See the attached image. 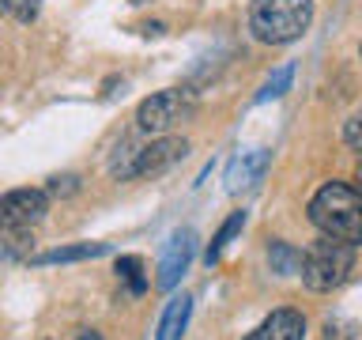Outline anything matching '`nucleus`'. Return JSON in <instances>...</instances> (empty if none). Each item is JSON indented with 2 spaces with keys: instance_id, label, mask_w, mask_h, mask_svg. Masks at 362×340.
<instances>
[{
  "instance_id": "f257e3e1",
  "label": "nucleus",
  "mask_w": 362,
  "mask_h": 340,
  "mask_svg": "<svg viewBox=\"0 0 362 340\" xmlns=\"http://www.w3.org/2000/svg\"><path fill=\"white\" fill-rule=\"evenodd\" d=\"M310 220L325 238L358 246L362 242V189L347 181H328L313 193Z\"/></svg>"
},
{
  "instance_id": "f03ea898",
  "label": "nucleus",
  "mask_w": 362,
  "mask_h": 340,
  "mask_svg": "<svg viewBox=\"0 0 362 340\" xmlns=\"http://www.w3.org/2000/svg\"><path fill=\"white\" fill-rule=\"evenodd\" d=\"M313 23V0H257L249 11V30L264 45L298 42Z\"/></svg>"
},
{
  "instance_id": "7ed1b4c3",
  "label": "nucleus",
  "mask_w": 362,
  "mask_h": 340,
  "mask_svg": "<svg viewBox=\"0 0 362 340\" xmlns=\"http://www.w3.org/2000/svg\"><path fill=\"white\" fill-rule=\"evenodd\" d=\"M351 268H355V246L336 238L313 242L302 257V280L310 291H336L339 283H347Z\"/></svg>"
},
{
  "instance_id": "20e7f679",
  "label": "nucleus",
  "mask_w": 362,
  "mask_h": 340,
  "mask_svg": "<svg viewBox=\"0 0 362 340\" xmlns=\"http://www.w3.org/2000/svg\"><path fill=\"white\" fill-rule=\"evenodd\" d=\"M192 110H197V95H192L189 87H170V91H158V95L140 102L136 125H140L144 132H166V129H174L177 121H185Z\"/></svg>"
},
{
  "instance_id": "39448f33",
  "label": "nucleus",
  "mask_w": 362,
  "mask_h": 340,
  "mask_svg": "<svg viewBox=\"0 0 362 340\" xmlns=\"http://www.w3.org/2000/svg\"><path fill=\"white\" fill-rule=\"evenodd\" d=\"M45 212H49V193L45 189H11L0 200L4 231H30L34 223L45 220Z\"/></svg>"
},
{
  "instance_id": "423d86ee",
  "label": "nucleus",
  "mask_w": 362,
  "mask_h": 340,
  "mask_svg": "<svg viewBox=\"0 0 362 340\" xmlns=\"http://www.w3.org/2000/svg\"><path fill=\"white\" fill-rule=\"evenodd\" d=\"M192 254H197V231H177L174 238L166 242V249H163V261H158V288L163 291H170L174 283L185 276V268L192 265Z\"/></svg>"
},
{
  "instance_id": "0eeeda50",
  "label": "nucleus",
  "mask_w": 362,
  "mask_h": 340,
  "mask_svg": "<svg viewBox=\"0 0 362 340\" xmlns=\"http://www.w3.org/2000/svg\"><path fill=\"white\" fill-rule=\"evenodd\" d=\"M189 144L181 136H163V140H151L140 147V159H136V178H151L163 174L166 166H174L177 159H185Z\"/></svg>"
},
{
  "instance_id": "6e6552de",
  "label": "nucleus",
  "mask_w": 362,
  "mask_h": 340,
  "mask_svg": "<svg viewBox=\"0 0 362 340\" xmlns=\"http://www.w3.org/2000/svg\"><path fill=\"white\" fill-rule=\"evenodd\" d=\"M302 336H305V317L291 306H283V310H272L245 340H302Z\"/></svg>"
},
{
  "instance_id": "1a4fd4ad",
  "label": "nucleus",
  "mask_w": 362,
  "mask_h": 340,
  "mask_svg": "<svg viewBox=\"0 0 362 340\" xmlns=\"http://www.w3.org/2000/svg\"><path fill=\"white\" fill-rule=\"evenodd\" d=\"M264 170H268V152H242V155H234L230 159V166H226V189L230 193H242L249 186H257L260 178H264Z\"/></svg>"
},
{
  "instance_id": "9d476101",
  "label": "nucleus",
  "mask_w": 362,
  "mask_h": 340,
  "mask_svg": "<svg viewBox=\"0 0 362 340\" xmlns=\"http://www.w3.org/2000/svg\"><path fill=\"white\" fill-rule=\"evenodd\" d=\"M106 242H79V246H57V249H45V254L30 257V265H72V261H90V257H102L106 254Z\"/></svg>"
},
{
  "instance_id": "9b49d317",
  "label": "nucleus",
  "mask_w": 362,
  "mask_h": 340,
  "mask_svg": "<svg viewBox=\"0 0 362 340\" xmlns=\"http://www.w3.org/2000/svg\"><path fill=\"white\" fill-rule=\"evenodd\" d=\"M189 314H192V299H189V295L170 299L163 322H158V336L155 340H181V333H185V325H189Z\"/></svg>"
},
{
  "instance_id": "f8f14e48",
  "label": "nucleus",
  "mask_w": 362,
  "mask_h": 340,
  "mask_svg": "<svg viewBox=\"0 0 362 340\" xmlns=\"http://www.w3.org/2000/svg\"><path fill=\"white\" fill-rule=\"evenodd\" d=\"M242 227H245V212H230V220L219 227V234L208 242V249H204V261H208V265H215V261H219V254L226 249V242H230V238L242 231Z\"/></svg>"
},
{
  "instance_id": "ddd939ff",
  "label": "nucleus",
  "mask_w": 362,
  "mask_h": 340,
  "mask_svg": "<svg viewBox=\"0 0 362 340\" xmlns=\"http://www.w3.org/2000/svg\"><path fill=\"white\" fill-rule=\"evenodd\" d=\"M302 257L294 246L287 242H272L268 246V261H272V272H279V276H291V272H302Z\"/></svg>"
},
{
  "instance_id": "4468645a",
  "label": "nucleus",
  "mask_w": 362,
  "mask_h": 340,
  "mask_svg": "<svg viewBox=\"0 0 362 340\" xmlns=\"http://www.w3.org/2000/svg\"><path fill=\"white\" fill-rule=\"evenodd\" d=\"M136 159H140V147H136L132 140H121L117 152H113V159H110V174L117 181L136 178Z\"/></svg>"
},
{
  "instance_id": "2eb2a0df",
  "label": "nucleus",
  "mask_w": 362,
  "mask_h": 340,
  "mask_svg": "<svg viewBox=\"0 0 362 340\" xmlns=\"http://www.w3.org/2000/svg\"><path fill=\"white\" fill-rule=\"evenodd\" d=\"M117 280H124L129 283V291L132 295H144L147 291V280H144V261L136 257V254H129V257H117Z\"/></svg>"
},
{
  "instance_id": "dca6fc26",
  "label": "nucleus",
  "mask_w": 362,
  "mask_h": 340,
  "mask_svg": "<svg viewBox=\"0 0 362 340\" xmlns=\"http://www.w3.org/2000/svg\"><path fill=\"white\" fill-rule=\"evenodd\" d=\"M291 79H294V64H283V68H279V72H276V76H272V79H268V84H264V87H260V91H257V102H268V98H279V95H283V91H287V87H291Z\"/></svg>"
},
{
  "instance_id": "f3484780",
  "label": "nucleus",
  "mask_w": 362,
  "mask_h": 340,
  "mask_svg": "<svg viewBox=\"0 0 362 340\" xmlns=\"http://www.w3.org/2000/svg\"><path fill=\"white\" fill-rule=\"evenodd\" d=\"M344 140H347L351 152L362 155V110H355V113H351V118L344 121Z\"/></svg>"
},
{
  "instance_id": "a211bd4d",
  "label": "nucleus",
  "mask_w": 362,
  "mask_h": 340,
  "mask_svg": "<svg viewBox=\"0 0 362 340\" xmlns=\"http://www.w3.org/2000/svg\"><path fill=\"white\" fill-rule=\"evenodd\" d=\"M76 189H79V178L76 174H57V178H49V186H45L49 197H72Z\"/></svg>"
},
{
  "instance_id": "6ab92c4d",
  "label": "nucleus",
  "mask_w": 362,
  "mask_h": 340,
  "mask_svg": "<svg viewBox=\"0 0 362 340\" xmlns=\"http://www.w3.org/2000/svg\"><path fill=\"white\" fill-rule=\"evenodd\" d=\"M4 8L16 16L19 23H30L34 16H38V8H42V0H4Z\"/></svg>"
},
{
  "instance_id": "aec40b11",
  "label": "nucleus",
  "mask_w": 362,
  "mask_h": 340,
  "mask_svg": "<svg viewBox=\"0 0 362 340\" xmlns=\"http://www.w3.org/2000/svg\"><path fill=\"white\" fill-rule=\"evenodd\" d=\"M325 340H347L344 325H332V322H328V325H325Z\"/></svg>"
},
{
  "instance_id": "412c9836",
  "label": "nucleus",
  "mask_w": 362,
  "mask_h": 340,
  "mask_svg": "<svg viewBox=\"0 0 362 340\" xmlns=\"http://www.w3.org/2000/svg\"><path fill=\"white\" fill-rule=\"evenodd\" d=\"M79 340H102V336L95 333V329H83V336H79Z\"/></svg>"
},
{
  "instance_id": "4be33fe9",
  "label": "nucleus",
  "mask_w": 362,
  "mask_h": 340,
  "mask_svg": "<svg viewBox=\"0 0 362 340\" xmlns=\"http://www.w3.org/2000/svg\"><path fill=\"white\" fill-rule=\"evenodd\" d=\"M358 189H362V163H358Z\"/></svg>"
},
{
  "instance_id": "5701e85b",
  "label": "nucleus",
  "mask_w": 362,
  "mask_h": 340,
  "mask_svg": "<svg viewBox=\"0 0 362 340\" xmlns=\"http://www.w3.org/2000/svg\"><path fill=\"white\" fill-rule=\"evenodd\" d=\"M132 4H144V0H132Z\"/></svg>"
},
{
  "instance_id": "b1692460",
  "label": "nucleus",
  "mask_w": 362,
  "mask_h": 340,
  "mask_svg": "<svg viewBox=\"0 0 362 340\" xmlns=\"http://www.w3.org/2000/svg\"><path fill=\"white\" fill-rule=\"evenodd\" d=\"M358 57H362V50H358Z\"/></svg>"
}]
</instances>
